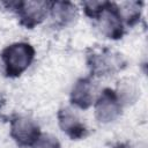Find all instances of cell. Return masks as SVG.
Segmentation results:
<instances>
[{"instance_id":"obj_1","label":"cell","mask_w":148,"mask_h":148,"mask_svg":"<svg viewBox=\"0 0 148 148\" xmlns=\"http://www.w3.org/2000/svg\"><path fill=\"white\" fill-rule=\"evenodd\" d=\"M34 56V50L28 44H15L6 49L3 52V59L7 65L8 73L20 74L28 67Z\"/></svg>"},{"instance_id":"obj_2","label":"cell","mask_w":148,"mask_h":148,"mask_svg":"<svg viewBox=\"0 0 148 148\" xmlns=\"http://www.w3.org/2000/svg\"><path fill=\"white\" fill-rule=\"evenodd\" d=\"M13 136L22 145H30L38 139V128L37 126L27 118L16 119L13 123L12 127Z\"/></svg>"},{"instance_id":"obj_3","label":"cell","mask_w":148,"mask_h":148,"mask_svg":"<svg viewBox=\"0 0 148 148\" xmlns=\"http://www.w3.org/2000/svg\"><path fill=\"white\" fill-rule=\"evenodd\" d=\"M111 92L112 91H105L97 103L96 114L101 121H111L119 112V105L117 103L116 96Z\"/></svg>"},{"instance_id":"obj_4","label":"cell","mask_w":148,"mask_h":148,"mask_svg":"<svg viewBox=\"0 0 148 148\" xmlns=\"http://www.w3.org/2000/svg\"><path fill=\"white\" fill-rule=\"evenodd\" d=\"M72 99L81 108H87L92 101V86L89 81L82 80L77 82L72 92Z\"/></svg>"},{"instance_id":"obj_5","label":"cell","mask_w":148,"mask_h":148,"mask_svg":"<svg viewBox=\"0 0 148 148\" xmlns=\"http://www.w3.org/2000/svg\"><path fill=\"white\" fill-rule=\"evenodd\" d=\"M47 2L42 1H28L22 3V14L24 18H27L29 22H37L40 20L47 8Z\"/></svg>"},{"instance_id":"obj_6","label":"cell","mask_w":148,"mask_h":148,"mask_svg":"<svg viewBox=\"0 0 148 148\" xmlns=\"http://www.w3.org/2000/svg\"><path fill=\"white\" fill-rule=\"evenodd\" d=\"M60 125L64 128V131L68 132V134L73 138L81 136L84 131L83 126L77 121L74 114L71 113L68 110H65L60 113Z\"/></svg>"},{"instance_id":"obj_7","label":"cell","mask_w":148,"mask_h":148,"mask_svg":"<svg viewBox=\"0 0 148 148\" xmlns=\"http://www.w3.org/2000/svg\"><path fill=\"white\" fill-rule=\"evenodd\" d=\"M36 148H59V145L57 140L51 136H42L37 139Z\"/></svg>"}]
</instances>
